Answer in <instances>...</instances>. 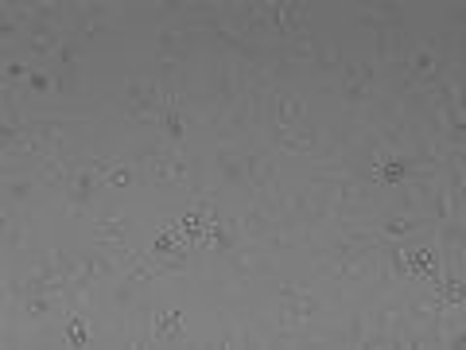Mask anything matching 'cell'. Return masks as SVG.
<instances>
[{"mask_svg": "<svg viewBox=\"0 0 466 350\" xmlns=\"http://www.w3.org/2000/svg\"><path fill=\"white\" fill-rule=\"evenodd\" d=\"M94 191H98V175L89 172V167H78V172L70 175V183H66V207H70V214L89 207V203H94Z\"/></svg>", "mask_w": 466, "mask_h": 350, "instance_id": "6da1fadb", "label": "cell"}, {"mask_svg": "<svg viewBox=\"0 0 466 350\" xmlns=\"http://www.w3.org/2000/svg\"><path fill=\"white\" fill-rule=\"evenodd\" d=\"M272 117H276V125L272 129H299L304 125V98H295V94H276L272 98Z\"/></svg>", "mask_w": 466, "mask_h": 350, "instance_id": "7a4b0ae2", "label": "cell"}, {"mask_svg": "<svg viewBox=\"0 0 466 350\" xmlns=\"http://www.w3.org/2000/svg\"><path fill=\"white\" fill-rule=\"evenodd\" d=\"M229 269L233 273H276V257L260 249H229Z\"/></svg>", "mask_w": 466, "mask_h": 350, "instance_id": "3957f363", "label": "cell"}, {"mask_svg": "<svg viewBox=\"0 0 466 350\" xmlns=\"http://www.w3.org/2000/svg\"><path fill=\"white\" fill-rule=\"evenodd\" d=\"M241 164H245V179H249L253 187H260V191H264V187L272 183V175H276V164H272L268 156H260V152H249Z\"/></svg>", "mask_w": 466, "mask_h": 350, "instance_id": "277c9868", "label": "cell"}, {"mask_svg": "<svg viewBox=\"0 0 466 350\" xmlns=\"http://www.w3.org/2000/svg\"><path fill=\"white\" fill-rule=\"evenodd\" d=\"M59 35H54V23H35L32 28V55L35 59H47L51 51H59Z\"/></svg>", "mask_w": 466, "mask_h": 350, "instance_id": "5b68a950", "label": "cell"}, {"mask_svg": "<svg viewBox=\"0 0 466 350\" xmlns=\"http://www.w3.org/2000/svg\"><path fill=\"white\" fill-rule=\"evenodd\" d=\"M94 238H98L101 245H125V218H101Z\"/></svg>", "mask_w": 466, "mask_h": 350, "instance_id": "8992f818", "label": "cell"}, {"mask_svg": "<svg viewBox=\"0 0 466 350\" xmlns=\"http://www.w3.org/2000/svg\"><path fill=\"white\" fill-rule=\"evenodd\" d=\"M218 167H222V175H226L229 183H241V179H245V164H241L237 156L229 152V148H218Z\"/></svg>", "mask_w": 466, "mask_h": 350, "instance_id": "52a82bcc", "label": "cell"}, {"mask_svg": "<svg viewBox=\"0 0 466 350\" xmlns=\"http://www.w3.org/2000/svg\"><path fill=\"white\" fill-rule=\"evenodd\" d=\"M416 226H420V222H416L412 214H396V218H389L381 226V234H385V238H408V234H416Z\"/></svg>", "mask_w": 466, "mask_h": 350, "instance_id": "ba28073f", "label": "cell"}, {"mask_svg": "<svg viewBox=\"0 0 466 350\" xmlns=\"http://www.w3.org/2000/svg\"><path fill=\"white\" fill-rule=\"evenodd\" d=\"M4 245H8V249H23V245H28V226H23V222H12V214H4Z\"/></svg>", "mask_w": 466, "mask_h": 350, "instance_id": "9c48e42d", "label": "cell"}, {"mask_svg": "<svg viewBox=\"0 0 466 350\" xmlns=\"http://www.w3.org/2000/svg\"><path fill=\"white\" fill-rule=\"evenodd\" d=\"M39 141H43L47 148H63V144H66V129L59 125V121H43V125H39Z\"/></svg>", "mask_w": 466, "mask_h": 350, "instance_id": "30bf717a", "label": "cell"}, {"mask_svg": "<svg viewBox=\"0 0 466 350\" xmlns=\"http://www.w3.org/2000/svg\"><path fill=\"white\" fill-rule=\"evenodd\" d=\"M39 175H43V183H51V187L66 183V167L59 164L54 156H43V164H39Z\"/></svg>", "mask_w": 466, "mask_h": 350, "instance_id": "8fae6325", "label": "cell"}, {"mask_svg": "<svg viewBox=\"0 0 466 350\" xmlns=\"http://www.w3.org/2000/svg\"><path fill=\"white\" fill-rule=\"evenodd\" d=\"M342 98H346V105H361L369 98V86H361L358 78H346L342 82Z\"/></svg>", "mask_w": 466, "mask_h": 350, "instance_id": "7c38bea8", "label": "cell"}, {"mask_svg": "<svg viewBox=\"0 0 466 350\" xmlns=\"http://www.w3.org/2000/svg\"><path fill=\"white\" fill-rule=\"evenodd\" d=\"M439 241H443V245H451V249H458V245H463V222H447L443 218V226H439Z\"/></svg>", "mask_w": 466, "mask_h": 350, "instance_id": "4fadbf2b", "label": "cell"}, {"mask_svg": "<svg viewBox=\"0 0 466 350\" xmlns=\"http://www.w3.org/2000/svg\"><path fill=\"white\" fill-rule=\"evenodd\" d=\"M338 63H342V51H338L335 43L319 47V55H315V66H319V70H335Z\"/></svg>", "mask_w": 466, "mask_h": 350, "instance_id": "5bb4252c", "label": "cell"}, {"mask_svg": "<svg viewBox=\"0 0 466 350\" xmlns=\"http://www.w3.org/2000/svg\"><path fill=\"white\" fill-rule=\"evenodd\" d=\"M32 191H35L32 179H12V183H8V198H12V203H28Z\"/></svg>", "mask_w": 466, "mask_h": 350, "instance_id": "9a60e30c", "label": "cell"}, {"mask_svg": "<svg viewBox=\"0 0 466 350\" xmlns=\"http://www.w3.org/2000/svg\"><path fill=\"white\" fill-rule=\"evenodd\" d=\"M86 331H89L86 319H70V323H66V339H70V342H86Z\"/></svg>", "mask_w": 466, "mask_h": 350, "instance_id": "2e32d148", "label": "cell"}, {"mask_svg": "<svg viewBox=\"0 0 466 350\" xmlns=\"http://www.w3.org/2000/svg\"><path fill=\"white\" fill-rule=\"evenodd\" d=\"M432 207H435V214H439V218H451V195H447V191H435Z\"/></svg>", "mask_w": 466, "mask_h": 350, "instance_id": "e0dca14e", "label": "cell"}, {"mask_svg": "<svg viewBox=\"0 0 466 350\" xmlns=\"http://www.w3.org/2000/svg\"><path fill=\"white\" fill-rule=\"evenodd\" d=\"M105 183H113V187H129V183H132V172H129V167H120V164H117L113 172L105 175Z\"/></svg>", "mask_w": 466, "mask_h": 350, "instance_id": "ac0fdd59", "label": "cell"}, {"mask_svg": "<svg viewBox=\"0 0 466 350\" xmlns=\"http://www.w3.org/2000/svg\"><path fill=\"white\" fill-rule=\"evenodd\" d=\"M132 292H136V280H125V285H117V292H113V300H117L120 307L132 304Z\"/></svg>", "mask_w": 466, "mask_h": 350, "instance_id": "d6986e66", "label": "cell"}, {"mask_svg": "<svg viewBox=\"0 0 466 350\" xmlns=\"http://www.w3.org/2000/svg\"><path fill=\"white\" fill-rule=\"evenodd\" d=\"M28 86H32L35 94H47V90H54V78H47V74H39V70H35V74L28 78Z\"/></svg>", "mask_w": 466, "mask_h": 350, "instance_id": "ffe728a7", "label": "cell"}, {"mask_svg": "<svg viewBox=\"0 0 466 350\" xmlns=\"http://www.w3.org/2000/svg\"><path fill=\"white\" fill-rule=\"evenodd\" d=\"M23 74H28V66H23V63H8V66H4V78H12V82L23 78Z\"/></svg>", "mask_w": 466, "mask_h": 350, "instance_id": "44dd1931", "label": "cell"}, {"mask_svg": "<svg viewBox=\"0 0 466 350\" xmlns=\"http://www.w3.org/2000/svg\"><path fill=\"white\" fill-rule=\"evenodd\" d=\"M447 20H451V23H455V28H458V23H463V8H455V12L447 8Z\"/></svg>", "mask_w": 466, "mask_h": 350, "instance_id": "7402d4cb", "label": "cell"}]
</instances>
